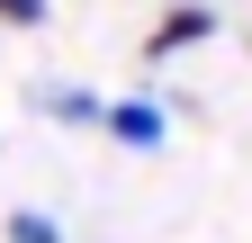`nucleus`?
I'll return each instance as SVG.
<instances>
[{"label": "nucleus", "mask_w": 252, "mask_h": 243, "mask_svg": "<svg viewBox=\"0 0 252 243\" xmlns=\"http://www.w3.org/2000/svg\"><path fill=\"white\" fill-rule=\"evenodd\" d=\"M99 126L126 144V153H153V144L171 135V117H162V99H99Z\"/></svg>", "instance_id": "obj_1"}, {"label": "nucleus", "mask_w": 252, "mask_h": 243, "mask_svg": "<svg viewBox=\"0 0 252 243\" xmlns=\"http://www.w3.org/2000/svg\"><path fill=\"white\" fill-rule=\"evenodd\" d=\"M198 36H216V9H207V0H171V18L153 27L144 45H153V54H189Z\"/></svg>", "instance_id": "obj_2"}, {"label": "nucleus", "mask_w": 252, "mask_h": 243, "mask_svg": "<svg viewBox=\"0 0 252 243\" xmlns=\"http://www.w3.org/2000/svg\"><path fill=\"white\" fill-rule=\"evenodd\" d=\"M45 117H63V126H99V90L63 81V90H45Z\"/></svg>", "instance_id": "obj_3"}, {"label": "nucleus", "mask_w": 252, "mask_h": 243, "mask_svg": "<svg viewBox=\"0 0 252 243\" xmlns=\"http://www.w3.org/2000/svg\"><path fill=\"white\" fill-rule=\"evenodd\" d=\"M9 243H63V225L45 216V207H18V216H9Z\"/></svg>", "instance_id": "obj_4"}, {"label": "nucleus", "mask_w": 252, "mask_h": 243, "mask_svg": "<svg viewBox=\"0 0 252 243\" xmlns=\"http://www.w3.org/2000/svg\"><path fill=\"white\" fill-rule=\"evenodd\" d=\"M45 18V0H0V27H36Z\"/></svg>", "instance_id": "obj_5"}]
</instances>
